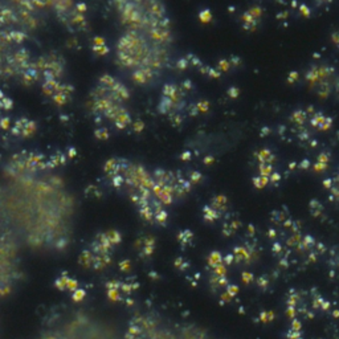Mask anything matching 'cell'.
Listing matches in <instances>:
<instances>
[{
	"label": "cell",
	"instance_id": "obj_1",
	"mask_svg": "<svg viewBox=\"0 0 339 339\" xmlns=\"http://www.w3.org/2000/svg\"><path fill=\"white\" fill-rule=\"evenodd\" d=\"M111 262V258L109 254H99L97 256V257H94V262H93V266L96 268V269H103V268H106L109 264Z\"/></svg>",
	"mask_w": 339,
	"mask_h": 339
},
{
	"label": "cell",
	"instance_id": "obj_2",
	"mask_svg": "<svg viewBox=\"0 0 339 339\" xmlns=\"http://www.w3.org/2000/svg\"><path fill=\"white\" fill-rule=\"evenodd\" d=\"M80 262H81V265H84V266H93V265H92L94 262L93 254L90 252H84L80 256Z\"/></svg>",
	"mask_w": 339,
	"mask_h": 339
},
{
	"label": "cell",
	"instance_id": "obj_3",
	"mask_svg": "<svg viewBox=\"0 0 339 339\" xmlns=\"http://www.w3.org/2000/svg\"><path fill=\"white\" fill-rule=\"evenodd\" d=\"M107 238L110 240V243L113 244V245H117L118 243H121V240H122V237H121V234L118 233V232H115V231H110V232H107Z\"/></svg>",
	"mask_w": 339,
	"mask_h": 339
},
{
	"label": "cell",
	"instance_id": "obj_4",
	"mask_svg": "<svg viewBox=\"0 0 339 339\" xmlns=\"http://www.w3.org/2000/svg\"><path fill=\"white\" fill-rule=\"evenodd\" d=\"M86 297V291L84 290V289H80L78 288L77 290L73 291V301H76V302H80V301H82L84 298Z\"/></svg>",
	"mask_w": 339,
	"mask_h": 339
},
{
	"label": "cell",
	"instance_id": "obj_5",
	"mask_svg": "<svg viewBox=\"0 0 339 339\" xmlns=\"http://www.w3.org/2000/svg\"><path fill=\"white\" fill-rule=\"evenodd\" d=\"M107 295H109V299L113 301V302L121 299L119 289H107Z\"/></svg>",
	"mask_w": 339,
	"mask_h": 339
},
{
	"label": "cell",
	"instance_id": "obj_6",
	"mask_svg": "<svg viewBox=\"0 0 339 339\" xmlns=\"http://www.w3.org/2000/svg\"><path fill=\"white\" fill-rule=\"evenodd\" d=\"M96 137L97 138H102V139H107L109 138V130L105 129V127H98L96 130Z\"/></svg>",
	"mask_w": 339,
	"mask_h": 339
},
{
	"label": "cell",
	"instance_id": "obj_7",
	"mask_svg": "<svg viewBox=\"0 0 339 339\" xmlns=\"http://www.w3.org/2000/svg\"><path fill=\"white\" fill-rule=\"evenodd\" d=\"M68 279H69V276H62L56 281V286H57L60 290L62 289H66V284H68Z\"/></svg>",
	"mask_w": 339,
	"mask_h": 339
},
{
	"label": "cell",
	"instance_id": "obj_8",
	"mask_svg": "<svg viewBox=\"0 0 339 339\" xmlns=\"http://www.w3.org/2000/svg\"><path fill=\"white\" fill-rule=\"evenodd\" d=\"M167 212L166 211H163V209H159L158 212L155 213V220L158 223H166V220H167Z\"/></svg>",
	"mask_w": 339,
	"mask_h": 339
},
{
	"label": "cell",
	"instance_id": "obj_9",
	"mask_svg": "<svg viewBox=\"0 0 339 339\" xmlns=\"http://www.w3.org/2000/svg\"><path fill=\"white\" fill-rule=\"evenodd\" d=\"M66 289L70 291H74L78 289V281L74 278H72V277H69V279H68V284H66Z\"/></svg>",
	"mask_w": 339,
	"mask_h": 339
},
{
	"label": "cell",
	"instance_id": "obj_10",
	"mask_svg": "<svg viewBox=\"0 0 339 339\" xmlns=\"http://www.w3.org/2000/svg\"><path fill=\"white\" fill-rule=\"evenodd\" d=\"M119 269L122 270V272H129V270L131 269V262H130V260H123V261H121Z\"/></svg>",
	"mask_w": 339,
	"mask_h": 339
},
{
	"label": "cell",
	"instance_id": "obj_11",
	"mask_svg": "<svg viewBox=\"0 0 339 339\" xmlns=\"http://www.w3.org/2000/svg\"><path fill=\"white\" fill-rule=\"evenodd\" d=\"M0 127L8 130L9 127H11V121H9V118H6V117L1 118V119H0Z\"/></svg>",
	"mask_w": 339,
	"mask_h": 339
},
{
	"label": "cell",
	"instance_id": "obj_12",
	"mask_svg": "<svg viewBox=\"0 0 339 339\" xmlns=\"http://www.w3.org/2000/svg\"><path fill=\"white\" fill-rule=\"evenodd\" d=\"M68 155H69V158H73V156L76 155V150H73V148L68 150Z\"/></svg>",
	"mask_w": 339,
	"mask_h": 339
},
{
	"label": "cell",
	"instance_id": "obj_13",
	"mask_svg": "<svg viewBox=\"0 0 339 339\" xmlns=\"http://www.w3.org/2000/svg\"><path fill=\"white\" fill-rule=\"evenodd\" d=\"M127 305H132V299H127Z\"/></svg>",
	"mask_w": 339,
	"mask_h": 339
}]
</instances>
